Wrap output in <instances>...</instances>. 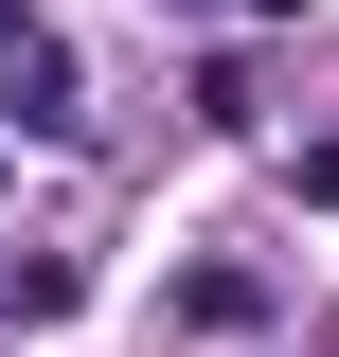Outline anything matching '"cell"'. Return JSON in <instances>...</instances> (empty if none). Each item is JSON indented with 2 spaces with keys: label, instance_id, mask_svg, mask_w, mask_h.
<instances>
[{
  "label": "cell",
  "instance_id": "6da1fadb",
  "mask_svg": "<svg viewBox=\"0 0 339 357\" xmlns=\"http://www.w3.org/2000/svg\"><path fill=\"white\" fill-rule=\"evenodd\" d=\"M0 126H18V143H72V126H89V107H72V54H54V36H18V54H0Z\"/></svg>",
  "mask_w": 339,
  "mask_h": 357
},
{
  "label": "cell",
  "instance_id": "7a4b0ae2",
  "mask_svg": "<svg viewBox=\"0 0 339 357\" xmlns=\"http://www.w3.org/2000/svg\"><path fill=\"white\" fill-rule=\"evenodd\" d=\"M250 18H303V0H250Z\"/></svg>",
  "mask_w": 339,
  "mask_h": 357
},
{
  "label": "cell",
  "instance_id": "3957f363",
  "mask_svg": "<svg viewBox=\"0 0 339 357\" xmlns=\"http://www.w3.org/2000/svg\"><path fill=\"white\" fill-rule=\"evenodd\" d=\"M179 18H197V0H179Z\"/></svg>",
  "mask_w": 339,
  "mask_h": 357
},
{
  "label": "cell",
  "instance_id": "277c9868",
  "mask_svg": "<svg viewBox=\"0 0 339 357\" xmlns=\"http://www.w3.org/2000/svg\"><path fill=\"white\" fill-rule=\"evenodd\" d=\"M0 143H18V126H0Z\"/></svg>",
  "mask_w": 339,
  "mask_h": 357
}]
</instances>
